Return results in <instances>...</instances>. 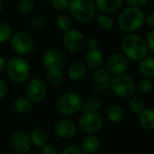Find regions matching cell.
Here are the masks:
<instances>
[{"mask_svg":"<svg viewBox=\"0 0 154 154\" xmlns=\"http://www.w3.org/2000/svg\"><path fill=\"white\" fill-rule=\"evenodd\" d=\"M46 79L52 85L57 86V85H60L63 82L64 76L61 69L54 68V69L47 70Z\"/></svg>","mask_w":154,"mask_h":154,"instance_id":"cell-26","label":"cell"},{"mask_svg":"<svg viewBox=\"0 0 154 154\" xmlns=\"http://www.w3.org/2000/svg\"><path fill=\"white\" fill-rule=\"evenodd\" d=\"M86 46L88 47V49L98 48V40L95 37H90L86 39Z\"/></svg>","mask_w":154,"mask_h":154,"instance_id":"cell-41","label":"cell"},{"mask_svg":"<svg viewBox=\"0 0 154 154\" xmlns=\"http://www.w3.org/2000/svg\"><path fill=\"white\" fill-rule=\"evenodd\" d=\"M144 20L145 14L140 8L128 7L119 15L118 26L123 32L132 34L144 25Z\"/></svg>","mask_w":154,"mask_h":154,"instance_id":"cell-2","label":"cell"},{"mask_svg":"<svg viewBox=\"0 0 154 154\" xmlns=\"http://www.w3.org/2000/svg\"><path fill=\"white\" fill-rule=\"evenodd\" d=\"M87 68L96 70L102 67L103 63V54L98 49H88L85 54V62Z\"/></svg>","mask_w":154,"mask_h":154,"instance_id":"cell-16","label":"cell"},{"mask_svg":"<svg viewBox=\"0 0 154 154\" xmlns=\"http://www.w3.org/2000/svg\"><path fill=\"white\" fill-rule=\"evenodd\" d=\"M112 75L110 73V72L106 69V68H98L96 70H94V73H93V79L94 81L101 85H106L110 84L111 80H112Z\"/></svg>","mask_w":154,"mask_h":154,"instance_id":"cell-25","label":"cell"},{"mask_svg":"<svg viewBox=\"0 0 154 154\" xmlns=\"http://www.w3.org/2000/svg\"><path fill=\"white\" fill-rule=\"evenodd\" d=\"M128 107H129V110L132 113L139 115L146 108V105H145V102L143 101V99H141L139 96L133 95L132 97L130 98L128 102Z\"/></svg>","mask_w":154,"mask_h":154,"instance_id":"cell-28","label":"cell"},{"mask_svg":"<svg viewBox=\"0 0 154 154\" xmlns=\"http://www.w3.org/2000/svg\"><path fill=\"white\" fill-rule=\"evenodd\" d=\"M145 42L147 44V46L149 48V50L152 51L154 53V29L150 30L148 35L147 37L145 39Z\"/></svg>","mask_w":154,"mask_h":154,"instance_id":"cell-36","label":"cell"},{"mask_svg":"<svg viewBox=\"0 0 154 154\" xmlns=\"http://www.w3.org/2000/svg\"><path fill=\"white\" fill-rule=\"evenodd\" d=\"M125 1L130 5V7L140 8V7L146 5L149 0H125Z\"/></svg>","mask_w":154,"mask_h":154,"instance_id":"cell-38","label":"cell"},{"mask_svg":"<svg viewBox=\"0 0 154 154\" xmlns=\"http://www.w3.org/2000/svg\"><path fill=\"white\" fill-rule=\"evenodd\" d=\"M42 63L46 70L59 68L63 64V55L57 49H48L42 56Z\"/></svg>","mask_w":154,"mask_h":154,"instance_id":"cell-14","label":"cell"},{"mask_svg":"<svg viewBox=\"0 0 154 154\" xmlns=\"http://www.w3.org/2000/svg\"><path fill=\"white\" fill-rule=\"evenodd\" d=\"M61 154H85L80 147L77 146H69L65 148Z\"/></svg>","mask_w":154,"mask_h":154,"instance_id":"cell-37","label":"cell"},{"mask_svg":"<svg viewBox=\"0 0 154 154\" xmlns=\"http://www.w3.org/2000/svg\"><path fill=\"white\" fill-rule=\"evenodd\" d=\"M105 114L108 121L112 123H119L124 118V111L118 104L109 105L106 109Z\"/></svg>","mask_w":154,"mask_h":154,"instance_id":"cell-23","label":"cell"},{"mask_svg":"<svg viewBox=\"0 0 154 154\" xmlns=\"http://www.w3.org/2000/svg\"><path fill=\"white\" fill-rule=\"evenodd\" d=\"M101 146V140L96 134H87L81 142V149L85 154H95Z\"/></svg>","mask_w":154,"mask_h":154,"instance_id":"cell-17","label":"cell"},{"mask_svg":"<svg viewBox=\"0 0 154 154\" xmlns=\"http://www.w3.org/2000/svg\"><path fill=\"white\" fill-rule=\"evenodd\" d=\"M40 154H57L56 148L52 144H45L43 147L40 148Z\"/></svg>","mask_w":154,"mask_h":154,"instance_id":"cell-35","label":"cell"},{"mask_svg":"<svg viewBox=\"0 0 154 154\" xmlns=\"http://www.w3.org/2000/svg\"><path fill=\"white\" fill-rule=\"evenodd\" d=\"M138 70L142 78L151 79L154 77V57L146 56L139 62Z\"/></svg>","mask_w":154,"mask_h":154,"instance_id":"cell-19","label":"cell"},{"mask_svg":"<svg viewBox=\"0 0 154 154\" xmlns=\"http://www.w3.org/2000/svg\"><path fill=\"white\" fill-rule=\"evenodd\" d=\"M6 72L12 82L16 84H23L29 80L31 67L29 63L24 57L16 55L8 61Z\"/></svg>","mask_w":154,"mask_h":154,"instance_id":"cell-3","label":"cell"},{"mask_svg":"<svg viewBox=\"0 0 154 154\" xmlns=\"http://www.w3.org/2000/svg\"><path fill=\"white\" fill-rule=\"evenodd\" d=\"M87 66L84 62L75 61L68 67V77L72 82H79L83 80L87 73Z\"/></svg>","mask_w":154,"mask_h":154,"instance_id":"cell-15","label":"cell"},{"mask_svg":"<svg viewBox=\"0 0 154 154\" xmlns=\"http://www.w3.org/2000/svg\"><path fill=\"white\" fill-rule=\"evenodd\" d=\"M102 106V101L101 99L96 96H91L85 101H83L82 107H81V112L82 113H93V112H98V111L101 109Z\"/></svg>","mask_w":154,"mask_h":154,"instance_id":"cell-22","label":"cell"},{"mask_svg":"<svg viewBox=\"0 0 154 154\" xmlns=\"http://www.w3.org/2000/svg\"><path fill=\"white\" fill-rule=\"evenodd\" d=\"M3 6H4L3 0H0V13H1L2 10H3Z\"/></svg>","mask_w":154,"mask_h":154,"instance_id":"cell-43","label":"cell"},{"mask_svg":"<svg viewBox=\"0 0 154 154\" xmlns=\"http://www.w3.org/2000/svg\"><path fill=\"white\" fill-rule=\"evenodd\" d=\"M56 26L59 30L63 32H67L72 29V17L67 14H60L57 16L55 20Z\"/></svg>","mask_w":154,"mask_h":154,"instance_id":"cell-27","label":"cell"},{"mask_svg":"<svg viewBox=\"0 0 154 154\" xmlns=\"http://www.w3.org/2000/svg\"><path fill=\"white\" fill-rule=\"evenodd\" d=\"M10 145L17 154H27L32 146L29 135L23 131H17L11 135Z\"/></svg>","mask_w":154,"mask_h":154,"instance_id":"cell-11","label":"cell"},{"mask_svg":"<svg viewBox=\"0 0 154 154\" xmlns=\"http://www.w3.org/2000/svg\"><path fill=\"white\" fill-rule=\"evenodd\" d=\"M97 24L103 30H111L113 27V20L106 14H101L96 17Z\"/></svg>","mask_w":154,"mask_h":154,"instance_id":"cell-31","label":"cell"},{"mask_svg":"<svg viewBox=\"0 0 154 154\" xmlns=\"http://www.w3.org/2000/svg\"><path fill=\"white\" fill-rule=\"evenodd\" d=\"M153 54H154V53H153Z\"/></svg>","mask_w":154,"mask_h":154,"instance_id":"cell-45","label":"cell"},{"mask_svg":"<svg viewBox=\"0 0 154 154\" xmlns=\"http://www.w3.org/2000/svg\"><path fill=\"white\" fill-rule=\"evenodd\" d=\"M144 24L147 25L149 28H151V30L154 29V12L149 13L147 16H145Z\"/></svg>","mask_w":154,"mask_h":154,"instance_id":"cell-39","label":"cell"},{"mask_svg":"<svg viewBox=\"0 0 154 154\" xmlns=\"http://www.w3.org/2000/svg\"><path fill=\"white\" fill-rule=\"evenodd\" d=\"M63 44L68 51L79 53L86 46V38L81 31L72 28L63 34Z\"/></svg>","mask_w":154,"mask_h":154,"instance_id":"cell-9","label":"cell"},{"mask_svg":"<svg viewBox=\"0 0 154 154\" xmlns=\"http://www.w3.org/2000/svg\"><path fill=\"white\" fill-rule=\"evenodd\" d=\"M128 66V59L122 53H114L107 60L106 69L113 75L124 73Z\"/></svg>","mask_w":154,"mask_h":154,"instance_id":"cell-13","label":"cell"},{"mask_svg":"<svg viewBox=\"0 0 154 154\" xmlns=\"http://www.w3.org/2000/svg\"><path fill=\"white\" fill-rule=\"evenodd\" d=\"M68 9L72 17L82 24L91 23L97 11L94 0H70Z\"/></svg>","mask_w":154,"mask_h":154,"instance_id":"cell-4","label":"cell"},{"mask_svg":"<svg viewBox=\"0 0 154 154\" xmlns=\"http://www.w3.org/2000/svg\"><path fill=\"white\" fill-rule=\"evenodd\" d=\"M122 3L123 0H94L96 10L106 15L119 10Z\"/></svg>","mask_w":154,"mask_h":154,"instance_id":"cell-18","label":"cell"},{"mask_svg":"<svg viewBox=\"0 0 154 154\" xmlns=\"http://www.w3.org/2000/svg\"><path fill=\"white\" fill-rule=\"evenodd\" d=\"M153 93H154V85H153V91H152Z\"/></svg>","mask_w":154,"mask_h":154,"instance_id":"cell-44","label":"cell"},{"mask_svg":"<svg viewBox=\"0 0 154 154\" xmlns=\"http://www.w3.org/2000/svg\"><path fill=\"white\" fill-rule=\"evenodd\" d=\"M55 134L63 140L72 139L77 132L76 124L69 119H61L57 121L54 127Z\"/></svg>","mask_w":154,"mask_h":154,"instance_id":"cell-12","label":"cell"},{"mask_svg":"<svg viewBox=\"0 0 154 154\" xmlns=\"http://www.w3.org/2000/svg\"><path fill=\"white\" fill-rule=\"evenodd\" d=\"M29 138L31 144L38 148H41L48 143V134L45 130L41 128L34 129L30 132Z\"/></svg>","mask_w":154,"mask_h":154,"instance_id":"cell-21","label":"cell"},{"mask_svg":"<svg viewBox=\"0 0 154 154\" xmlns=\"http://www.w3.org/2000/svg\"><path fill=\"white\" fill-rule=\"evenodd\" d=\"M82 97L75 92H66L59 96L56 101V109L63 116H71L81 111Z\"/></svg>","mask_w":154,"mask_h":154,"instance_id":"cell-6","label":"cell"},{"mask_svg":"<svg viewBox=\"0 0 154 154\" xmlns=\"http://www.w3.org/2000/svg\"><path fill=\"white\" fill-rule=\"evenodd\" d=\"M7 63H8V61L6 60V58L0 55V74H1L2 72H6Z\"/></svg>","mask_w":154,"mask_h":154,"instance_id":"cell-42","label":"cell"},{"mask_svg":"<svg viewBox=\"0 0 154 154\" xmlns=\"http://www.w3.org/2000/svg\"><path fill=\"white\" fill-rule=\"evenodd\" d=\"M34 10V2L33 0H20L18 3V11L20 14L28 16Z\"/></svg>","mask_w":154,"mask_h":154,"instance_id":"cell-32","label":"cell"},{"mask_svg":"<svg viewBox=\"0 0 154 154\" xmlns=\"http://www.w3.org/2000/svg\"><path fill=\"white\" fill-rule=\"evenodd\" d=\"M153 85H154V83L151 81V79L141 78L140 80H139L138 84L136 85V89L140 94H147L153 91Z\"/></svg>","mask_w":154,"mask_h":154,"instance_id":"cell-30","label":"cell"},{"mask_svg":"<svg viewBox=\"0 0 154 154\" xmlns=\"http://www.w3.org/2000/svg\"><path fill=\"white\" fill-rule=\"evenodd\" d=\"M103 118L98 112L82 113L78 119L79 128L87 134H96L103 127Z\"/></svg>","mask_w":154,"mask_h":154,"instance_id":"cell-7","label":"cell"},{"mask_svg":"<svg viewBox=\"0 0 154 154\" xmlns=\"http://www.w3.org/2000/svg\"><path fill=\"white\" fill-rule=\"evenodd\" d=\"M26 93V97L33 103H41L46 97L47 88L42 79L34 77V78H31L27 81Z\"/></svg>","mask_w":154,"mask_h":154,"instance_id":"cell-10","label":"cell"},{"mask_svg":"<svg viewBox=\"0 0 154 154\" xmlns=\"http://www.w3.org/2000/svg\"><path fill=\"white\" fill-rule=\"evenodd\" d=\"M109 86L116 96L123 99L132 97L136 92V85L134 80L130 75L125 73L113 75Z\"/></svg>","mask_w":154,"mask_h":154,"instance_id":"cell-5","label":"cell"},{"mask_svg":"<svg viewBox=\"0 0 154 154\" xmlns=\"http://www.w3.org/2000/svg\"><path fill=\"white\" fill-rule=\"evenodd\" d=\"M13 35V30L10 25L5 22H0V44L10 41Z\"/></svg>","mask_w":154,"mask_h":154,"instance_id":"cell-29","label":"cell"},{"mask_svg":"<svg viewBox=\"0 0 154 154\" xmlns=\"http://www.w3.org/2000/svg\"><path fill=\"white\" fill-rule=\"evenodd\" d=\"M8 91V87L7 83L4 80L0 79V100L3 99L7 95Z\"/></svg>","mask_w":154,"mask_h":154,"instance_id":"cell-40","label":"cell"},{"mask_svg":"<svg viewBox=\"0 0 154 154\" xmlns=\"http://www.w3.org/2000/svg\"><path fill=\"white\" fill-rule=\"evenodd\" d=\"M33 103L26 97H19L13 103V109L19 114H26L29 112L33 108Z\"/></svg>","mask_w":154,"mask_h":154,"instance_id":"cell-24","label":"cell"},{"mask_svg":"<svg viewBox=\"0 0 154 154\" xmlns=\"http://www.w3.org/2000/svg\"><path fill=\"white\" fill-rule=\"evenodd\" d=\"M45 22H46L45 18L43 16H34L28 20L27 24H28V26L31 29L36 30V29H39V28L43 27L45 26Z\"/></svg>","mask_w":154,"mask_h":154,"instance_id":"cell-33","label":"cell"},{"mask_svg":"<svg viewBox=\"0 0 154 154\" xmlns=\"http://www.w3.org/2000/svg\"><path fill=\"white\" fill-rule=\"evenodd\" d=\"M10 45L12 49L20 56L35 51L34 40L26 32L19 31L13 34L10 39Z\"/></svg>","mask_w":154,"mask_h":154,"instance_id":"cell-8","label":"cell"},{"mask_svg":"<svg viewBox=\"0 0 154 154\" xmlns=\"http://www.w3.org/2000/svg\"><path fill=\"white\" fill-rule=\"evenodd\" d=\"M121 46L123 55L131 61L140 62L149 53L145 39L136 34H127L122 38Z\"/></svg>","mask_w":154,"mask_h":154,"instance_id":"cell-1","label":"cell"},{"mask_svg":"<svg viewBox=\"0 0 154 154\" xmlns=\"http://www.w3.org/2000/svg\"><path fill=\"white\" fill-rule=\"evenodd\" d=\"M139 123L147 131H154V109L145 108L139 114Z\"/></svg>","mask_w":154,"mask_h":154,"instance_id":"cell-20","label":"cell"},{"mask_svg":"<svg viewBox=\"0 0 154 154\" xmlns=\"http://www.w3.org/2000/svg\"><path fill=\"white\" fill-rule=\"evenodd\" d=\"M70 0H51V6L58 11H64L68 9Z\"/></svg>","mask_w":154,"mask_h":154,"instance_id":"cell-34","label":"cell"}]
</instances>
